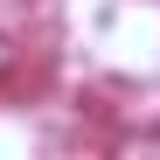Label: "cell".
Instances as JSON below:
<instances>
[{
    "label": "cell",
    "mask_w": 160,
    "mask_h": 160,
    "mask_svg": "<svg viewBox=\"0 0 160 160\" xmlns=\"http://www.w3.org/2000/svg\"><path fill=\"white\" fill-rule=\"evenodd\" d=\"M21 77V49H14V35H0V84H14Z\"/></svg>",
    "instance_id": "obj_1"
}]
</instances>
